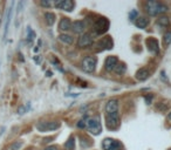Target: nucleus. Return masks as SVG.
Returning <instances> with one entry per match:
<instances>
[{
    "label": "nucleus",
    "mask_w": 171,
    "mask_h": 150,
    "mask_svg": "<svg viewBox=\"0 0 171 150\" xmlns=\"http://www.w3.org/2000/svg\"><path fill=\"white\" fill-rule=\"evenodd\" d=\"M115 70H116V73H118V74H122L124 70H126V66L123 64H120L116 66V68H115Z\"/></svg>",
    "instance_id": "nucleus-23"
},
{
    "label": "nucleus",
    "mask_w": 171,
    "mask_h": 150,
    "mask_svg": "<svg viewBox=\"0 0 171 150\" xmlns=\"http://www.w3.org/2000/svg\"><path fill=\"white\" fill-rule=\"evenodd\" d=\"M72 27V22L68 18H62L60 22H59V30L62 32H67L69 31V28Z\"/></svg>",
    "instance_id": "nucleus-13"
},
{
    "label": "nucleus",
    "mask_w": 171,
    "mask_h": 150,
    "mask_svg": "<svg viewBox=\"0 0 171 150\" xmlns=\"http://www.w3.org/2000/svg\"><path fill=\"white\" fill-rule=\"evenodd\" d=\"M163 41H164V45L165 46H169L171 43V32H166L163 36Z\"/></svg>",
    "instance_id": "nucleus-20"
},
{
    "label": "nucleus",
    "mask_w": 171,
    "mask_h": 150,
    "mask_svg": "<svg viewBox=\"0 0 171 150\" xmlns=\"http://www.w3.org/2000/svg\"><path fill=\"white\" fill-rule=\"evenodd\" d=\"M96 67V59L94 56H87L82 61V68L87 73H92L95 70Z\"/></svg>",
    "instance_id": "nucleus-3"
},
{
    "label": "nucleus",
    "mask_w": 171,
    "mask_h": 150,
    "mask_svg": "<svg viewBox=\"0 0 171 150\" xmlns=\"http://www.w3.org/2000/svg\"><path fill=\"white\" fill-rule=\"evenodd\" d=\"M145 7H147V11L151 17L157 15L158 13H163V12L168 11L166 6L162 5L158 1H148V2H145Z\"/></svg>",
    "instance_id": "nucleus-1"
},
{
    "label": "nucleus",
    "mask_w": 171,
    "mask_h": 150,
    "mask_svg": "<svg viewBox=\"0 0 171 150\" xmlns=\"http://www.w3.org/2000/svg\"><path fill=\"white\" fill-rule=\"evenodd\" d=\"M117 62H118L117 58H116V56H114V55H110V56H108L107 59H106L104 67H106V69H107V70H113V69H115V68H116Z\"/></svg>",
    "instance_id": "nucleus-10"
},
{
    "label": "nucleus",
    "mask_w": 171,
    "mask_h": 150,
    "mask_svg": "<svg viewBox=\"0 0 171 150\" xmlns=\"http://www.w3.org/2000/svg\"><path fill=\"white\" fill-rule=\"evenodd\" d=\"M148 23H149V20L147 19V18H144V17H139L136 19V22H135V25L138 27V28H145L147 26H148Z\"/></svg>",
    "instance_id": "nucleus-16"
},
{
    "label": "nucleus",
    "mask_w": 171,
    "mask_h": 150,
    "mask_svg": "<svg viewBox=\"0 0 171 150\" xmlns=\"http://www.w3.org/2000/svg\"><path fill=\"white\" fill-rule=\"evenodd\" d=\"M118 122L120 118L117 113H110L106 115V124L109 129H116L118 127Z\"/></svg>",
    "instance_id": "nucleus-4"
},
{
    "label": "nucleus",
    "mask_w": 171,
    "mask_h": 150,
    "mask_svg": "<svg viewBox=\"0 0 171 150\" xmlns=\"http://www.w3.org/2000/svg\"><path fill=\"white\" fill-rule=\"evenodd\" d=\"M85 122H83V121H80V122H79V123H77V127H79V128H85Z\"/></svg>",
    "instance_id": "nucleus-27"
},
{
    "label": "nucleus",
    "mask_w": 171,
    "mask_h": 150,
    "mask_svg": "<svg viewBox=\"0 0 171 150\" xmlns=\"http://www.w3.org/2000/svg\"><path fill=\"white\" fill-rule=\"evenodd\" d=\"M18 111H19V114H23V111H25V108H23V107H20V108H19V110H18Z\"/></svg>",
    "instance_id": "nucleus-28"
},
{
    "label": "nucleus",
    "mask_w": 171,
    "mask_h": 150,
    "mask_svg": "<svg viewBox=\"0 0 171 150\" xmlns=\"http://www.w3.org/2000/svg\"><path fill=\"white\" fill-rule=\"evenodd\" d=\"M147 46L149 47V49L154 53H158V43L156 39H148L147 40Z\"/></svg>",
    "instance_id": "nucleus-14"
},
{
    "label": "nucleus",
    "mask_w": 171,
    "mask_h": 150,
    "mask_svg": "<svg viewBox=\"0 0 171 150\" xmlns=\"http://www.w3.org/2000/svg\"><path fill=\"white\" fill-rule=\"evenodd\" d=\"M70 28L73 30L74 33L80 34V33H82L86 30V23L85 21H82V20H76V21H74L72 23V27H70Z\"/></svg>",
    "instance_id": "nucleus-11"
},
{
    "label": "nucleus",
    "mask_w": 171,
    "mask_h": 150,
    "mask_svg": "<svg viewBox=\"0 0 171 150\" xmlns=\"http://www.w3.org/2000/svg\"><path fill=\"white\" fill-rule=\"evenodd\" d=\"M55 7L64 10V11H72V8L74 7V2L68 1V0H58L55 1Z\"/></svg>",
    "instance_id": "nucleus-8"
},
{
    "label": "nucleus",
    "mask_w": 171,
    "mask_h": 150,
    "mask_svg": "<svg viewBox=\"0 0 171 150\" xmlns=\"http://www.w3.org/2000/svg\"><path fill=\"white\" fill-rule=\"evenodd\" d=\"M64 148H66V150H74L75 141H74V137H73V136H72L70 139H68V141L64 143Z\"/></svg>",
    "instance_id": "nucleus-17"
},
{
    "label": "nucleus",
    "mask_w": 171,
    "mask_h": 150,
    "mask_svg": "<svg viewBox=\"0 0 171 150\" xmlns=\"http://www.w3.org/2000/svg\"><path fill=\"white\" fill-rule=\"evenodd\" d=\"M86 126L88 127V129L93 133V134H100L101 133V124H100V121L97 117L93 118H88V121L86 122Z\"/></svg>",
    "instance_id": "nucleus-5"
},
{
    "label": "nucleus",
    "mask_w": 171,
    "mask_h": 150,
    "mask_svg": "<svg viewBox=\"0 0 171 150\" xmlns=\"http://www.w3.org/2000/svg\"><path fill=\"white\" fill-rule=\"evenodd\" d=\"M168 118H169V120H170V121H171V111H170V113H169V115H168Z\"/></svg>",
    "instance_id": "nucleus-29"
},
{
    "label": "nucleus",
    "mask_w": 171,
    "mask_h": 150,
    "mask_svg": "<svg viewBox=\"0 0 171 150\" xmlns=\"http://www.w3.org/2000/svg\"><path fill=\"white\" fill-rule=\"evenodd\" d=\"M170 150H171V149H170Z\"/></svg>",
    "instance_id": "nucleus-30"
},
{
    "label": "nucleus",
    "mask_w": 171,
    "mask_h": 150,
    "mask_svg": "<svg viewBox=\"0 0 171 150\" xmlns=\"http://www.w3.org/2000/svg\"><path fill=\"white\" fill-rule=\"evenodd\" d=\"M158 23L162 25V26H164V27H166V26H169L170 20H169V18H166V17H162V18L158 19Z\"/></svg>",
    "instance_id": "nucleus-21"
},
{
    "label": "nucleus",
    "mask_w": 171,
    "mask_h": 150,
    "mask_svg": "<svg viewBox=\"0 0 171 150\" xmlns=\"http://www.w3.org/2000/svg\"><path fill=\"white\" fill-rule=\"evenodd\" d=\"M108 30V20L106 18H100L95 22V32L97 34H103Z\"/></svg>",
    "instance_id": "nucleus-7"
},
{
    "label": "nucleus",
    "mask_w": 171,
    "mask_h": 150,
    "mask_svg": "<svg viewBox=\"0 0 171 150\" xmlns=\"http://www.w3.org/2000/svg\"><path fill=\"white\" fill-rule=\"evenodd\" d=\"M45 150H58V147L56 145H49V147H46Z\"/></svg>",
    "instance_id": "nucleus-26"
},
{
    "label": "nucleus",
    "mask_w": 171,
    "mask_h": 150,
    "mask_svg": "<svg viewBox=\"0 0 171 150\" xmlns=\"http://www.w3.org/2000/svg\"><path fill=\"white\" fill-rule=\"evenodd\" d=\"M101 45H103L104 48H111L113 47V41L108 38V39H104L103 41H101Z\"/></svg>",
    "instance_id": "nucleus-22"
},
{
    "label": "nucleus",
    "mask_w": 171,
    "mask_h": 150,
    "mask_svg": "<svg viewBox=\"0 0 171 150\" xmlns=\"http://www.w3.org/2000/svg\"><path fill=\"white\" fill-rule=\"evenodd\" d=\"M148 76H149V72H148V69H145V68H141L138 72L136 73V79L139 80V81L147 80Z\"/></svg>",
    "instance_id": "nucleus-15"
},
{
    "label": "nucleus",
    "mask_w": 171,
    "mask_h": 150,
    "mask_svg": "<svg viewBox=\"0 0 171 150\" xmlns=\"http://www.w3.org/2000/svg\"><path fill=\"white\" fill-rule=\"evenodd\" d=\"M104 150H121L122 149V144L118 142V141H115L113 139H103V143H102Z\"/></svg>",
    "instance_id": "nucleus-6"
},
{
    "label": "nucleus",
    "mask_w": 171,
    "mask_h": 150,
    "mask_svg": "<svg viewBox=\"0 0 171 150\" xmlns=\"http://www.w3.org/2000/svg\"><path fill=\"white\" fill-rule=\"evenodd\" d=\"M60 122H39L36 124V129L39 131H48V130H56L58 128H60Z\"/></svg>",
    "instance_id": "nucleus-2"
},
{
    "label": "nucleus",
    "mask_w": 171,
    "mask_h": 150,
    "mask_svg": "<svg viewBox=\"0 0 171 150\" xmlns=\"http://www.w3.org/2000/svg\"><path fill=\"white\" fill-rule=\"evenodd\" d=\"M40 4H41V6H45V7H51L52 6V4L49 1H41Z\"/></svg>",
    "instance_id": "nucleus-25"
},
{
    "label": "nucleus",
    "mask_w": 171,
    "mask_h": 150,
    "mask_svg": "<svg viewBox=\"0 0 171 150\" xmlns=\"http://www.w3.org/2000/svg\"><path fill=\"white\" fill-rule=\"evenodd\" d=\"M118 109V102L117 100H109L106 106V111L107 114H110V113H117Z\"/></svg>",
    "instance_id": "nucleus-12"
},
{
    "label": "nucleus",
    "mask_w": 171,
    "mask_h": 150,
    "mask_svg": "<svg viewBox=\"0 0 171 150\" xmlns=\"http://www.w3.org/2000/svg\"><path fill=\"white\" fill-rule=\"evenodd\" d=\"M45 18H46V21H47V23L48 25H53L54 21H55V15H54L53 13H46L45 14Z\"/></svg>",
    "instance_id": "nucleus-19"
},
{
    "label": "nucleus",
    "mask_w": 171,
    "mask_h": 150,
    "mask_svg": "<svg viewBox=\"0 0 171 150\" xmlns=\"http://www.w3.org/2000/svg\"><path fill=\"white\" fill-rule=\"evenodd\" d=\"M92 43H93V38H92V35H90V34H88V33H86V34H83V35H81V38L79 39V41H77V46H79V47L85 48V47L90 46Z\"/></svg>",
    "instance_id": "nucleus-9"
},
{
    "label": "nucleus",
    "mask_w": 171,
    "mask_h": 150,
    "mask_svg": "<svg viewBox=\"0 0 171 150\" xmlns=\"http://www.w3.org/2000/svg\"><path fill=\"white\" fill-rule=\"evenodd\" d=\"M59 39H60V41H62V42L64 43L73 42V38H72L70 35H68V34H60V35H59Z\"/></svg>",
    "instance_id": "nucleus-18"
},
{
    "label": "nucleus",
    "mask_w": 171,
    "mask_h": 150,
    "mask_svg": "<svg viewBox=\"0 0 171 150\" xmlns=\"http://www.w3.org/2000/svg\"><path fill=\"white\" fill-rule=\"evenodd\" d=\"M21 145H22V142L21 141H18V142H15V143L12 144V150H19L21 148Z\"/></svg>",
    "instance_id": "nucleus-24"
}]
</instances>
